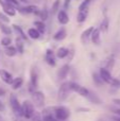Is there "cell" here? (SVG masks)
<instances>
[{
    "instance_id": "obj_30",
    "label": "cell",
    "mask_w": 120,
    "mask_h": 121,
    "mask_svg": "<svg viewBox=\"0 0 120 121\" xmlns=\"http://www.w3.org/2000/svg\"><path fill=\"white\" fill-rule=\"evenodd\" d=\"M38 17L40 18V20H42V21H46L47 19H48V17H49V11L47 10V8H44L43 10H40Z\"/></svg>"
},
{
    "instance_id": "obj_35",
    "label": "cell",
    "mask_w": 120,
    "mask_h": 121,
    "mask_svg": "<svg viewBox=\"0 0 120 121\" xmlns=\"http://www.w3.org/2000/svg\"><path fill=\"white\" fill-rule=\"evenodd\" d=\"M11 44H12V39H11V37L5 36V37L1 38V45L3 47H8V46H10Z\"/></svg>"
},
{
    "instance_id": "obj_34",
    "label": "cell",
    "mask_w": 120,
    "mask_h": 121,
    "mask_svg": "<svg viewBox=\"0 0 120 121\" xmlns=\"http://www.w3.org/2000/svg\"><path fill=\"white\" fill-rule=\"evenodd\" d=\"M31 121H43V116H42V113H39V112H34L33 116L31 117Z\"/></svg>"
},
{
    "instance_id": "obj_7",
    "label": "cell",
    "mask_w": 120,
    "mask_h": 121,
    "mask_svg": "<svg viewBox=\"0 0 120 121\" xmlns=\"http://www.w3.org/2000/svg\"><path fill=\"white\" fill-rule=\"evenodd\" d=\"M70 88H71V91H74L76 94H78L79 96L84 97V98H86V97L88 96L89 91H90V90L87 89L86 87H84V86L80 85V84H78V83H74V82H70Z\"/></svg>"
},
{
    "instance_id": "obj_18",
    "label": "cell",
    "mask_w": 120,
    "mask_h": 121,
    "mask_svg": "<svg viewBox=\"0 0 120 121\" xmlns=\"http://www.w3.org/2000/svg\"><path fill=\"white\" fill-rule=\"evenodd\" d=\"M12 28H13V31L18 35L17 37L21 38L22 40H27L28 42V35H26V33L23 32V30L21 29V27H19V26H17V25H13Z\"/></svg>"
},
{
    "instance_id": "obj_12",
    "label": "cell",
    "mask_w": 120,
    "mask_h": 121,
    "mask_svg": "<svg viewBox=\"0 0 120 121\" xmlns=\"http://www.w3.org/2000/svg\"><path fill=\"white\" fill-rule=\"evenodd\" d=\"M0 79L8 85H11V83L13 82L14 78H13L12 73H10L9 71L4 70V69H0Z\"/></svg>"
},
{
    "instance_id": "obj_13",
    "label": "cell",
    "mask_w": 120,
    "mask_h": 121,
    "mask_svg": "<svg viewBox=\"0 0 120 121\" xmlns=\"http://www.w3.org/2000/svg\"><path fill=\"white\" fill-rule=\"evenodd\" d=\"M94 29H95V27H89L82 32V34H81V43H82L83 45L87 44L88 40L90 39V35H91V33H93Z\"/></svg>"
},
{
    "instance_id": "obj_2",
    "label": "cell",
    "mask_w": 120,
    "mask_h": 121,
    "mask_svg": "<svg viewBox=\"0 0 120 121\" xmlns=\"http://www.w3.org/2000/svg\"><path fill=\"white\" fill-rule=\"evenodd\" d=\"M70 92H71V88H70V82H64L61 84L59 90H57V101L60 103L64 102L68 99Z\"/></svg>"
},
{
    "instance_id": "obj_25",
    "label": "cell",
    "mask_w": 120,
    "mask_h": 121,
    "mask_svg": "<svg viewBox=\"0 0 120 121\" xmlns=\"http://www.w3.org/2000/svg\"><path fill=\"white\" fill-rule=\"evenodd\" d=\"M15 48H16L17 52L22 54L23 53V49H25V44H23V40L19 37H16L15 39Z\"/></svg>"
},
{
    "instance_id": "obj_5",
    "label": "cell",
    "mask_w": 120,
    "mask_h": 121,
    "mask_svg": "<svg viewBox=\"0 0 120 121\" xmlns=\"http://www.w3.org/2000/svg\"><path fill=\"white\" fill-rule=\"evenodd\" d=\"M10 105L12 112L14 113V116H18V117H22L21 116V103H19L18 98L16 97L15 94L10 95Z\"/></svg>"
},
{
    "instance_id": "obj_17",
    "label": "cell",
    "mask_w": 120,
    "mask_h": 121,
    "mask_svg": "<svg viewBox=\"0 0 120 121\" xmlns=\"http://www.w3.org/2000/svg\"><path fill=\"white\" fill-rule=\"evenodd\" d=\"M115 65V56L114 55H110V56H107L105 60H104L103 62V68L107 69L108 71H111V69H113V67H114Z\"/></svg>"
},
{
    "instance_id": "obj_27",
    "label": "cell",
    "mask_w": 120,
    "mask_h": 121,
    "mask_svg": "<svg viewBox=\"0 0 120 121\" xmlns=\"http://www.w3.org/2000/svg\"><path fill=\"white\" fill-rule=\"evenodd\" d=\"M108 27H110V19H108V17H104L102 22L100 23L99 30L101 32H103V33H105V32L108 31Z\"/></svg>"
},
{
    "instance_id": "obj_6",
    "label": "cell",
    "mask_w": 120,
    "mask_h": 121,
    "mask_svg": "<svg viewBox=\"0 0 120 121\" xmlns=\"http://www.w3.org/2000/svg\"><path fill=\"white\" fill-rule=\"evenodd\" d=\"M38 86V73L36 68H32L30 71V82H29V91L33 92Z\"/></svg>"
},
{
    "instance_id": "obj_29",
    "label": "cell",
    "mask_w": 120,
    "mask_h": 121,
    "mask_svg": "<svg viewBox=\"0 0 120 121\" xmlns=\"http://www.w3.org/2000/svg\"><path fill=\"white\" fill-rule=\"evenodd\" d=\"M93 81H94V83H95L97 86H102L104 84L103 80L101 79L99 72H94L93 73Z\"/></svg>"
},
{
    "instance_id": "obj_44",
    "label": "cell",
    "mask_w": 120,
    "mask_h": 121,
    "mask_svg": "<svg viewBox=\"0 0 120 121\" xmlns=\"http://www.w3.org/2000/svg\"><path fill=\"white\" fill-rule=\"evenodd\" d=\"M114 121H120V116H117V117H114L113 118Z\"/></svg>"
},
{
    "instance_id": "obj_28",
    "label": "cell",
    "mask_w": 120,
    "mask_h": 121,
    "mask_svg": "<svg viewBox=\"0 0 120 121\" xmlns=\"http://www.w3.org/2000/svg\"><path fill=\"white\" fill-rule=\"evenodd\" d=\"M0 30H1V32L4 35H11L13 32L12 28L8 23H4V22H0Z\"/></svg>"
},
{
    "instance_id": "obj_37",
    "label": "cell",
    "mask_w": 120,
    "mask_h": 121,
    "mask_svg": "<svg viewBox=\"0 0 120 121\" xmlns=\"http://www.w3.org/2000/svg\"><path fill=\"white\" fill-rule=\"evenodd\" d=\"M0 21L4 22V23H9L10 22V18H9V16H6L4 13L0 12Z\"/></svg>"
},
{
    "instance_id": "obj_1",
    "label": "cell",
    "mask_w": 120,
    "mask_h": 121,
    "mask_svg": "<svg viewBox=\"0 0 120 121\" xmlns=\"http://www.w3.org/2000/svg\"><path fill=\"white\" fill-rule=\"evenodd\" d=\"M70 109L64 105H57L53 106V116L59 121H66L70 117Z\"/></svg>"
},
{
    "instance_id": "obj_38",
    "label": "cell",
    "mask_w": 120,
    "mask_h": 121,
    "mask_svg": "<svg viewBox=\"0 0 120 121\" xmlns=\"http://www.w3.org/2000/svg\"><path fill=\"white\" fill-rule=\"evenodd\" d=\"M71 1L72 0H64V10H67V9L69 8Z\"/></svg>"
},
{
    "instance_id": "obj_15",
    "label": "cell",
    "mask_w": 120,
    "mask_h": 121,
    "mask_svg": "<svg viewBox=\"0 0 120 121\" xmlns=\"http://www.w3.org/2000/svg\"><path fill=\"white\" fill-rule=\"evenodd\" d=\"M90 40L93 42V44L95 45H100L101 43V31L99 30V28H95L90 35Z\"/></svg>"
},
{
    "instance_id": "obj_42",
    "label": "cell",
    "mask_w": 120,
    "mask_h": 121,
    "mask_svg": "<svg viewBox=\"0 0 120 121\" xmlns=\"http://www.w3.org/2000/svg\"><path fill=\"white\" fill-rule=\"evenodd\" d=\"M4 109H5V107H4L3 103L0 101V112H4Z\"/></svg>"
},
{
    "instance_id": "obj_40",
    "label": "cell",
    "mask_w": 120,
    "mask_h": 121,
    "mask_svg": "<svg viewBox=\"0 0 120 121\" xmlns=\"http://www.w3.org/2000/svg\"><path fill=\"white\" fill-rule=\"evenodd\" d=\"M112 112L117 116H120V107H116V108H113Z\"/></svg>"
},
{
    "instance_id": "obj_4",
    "label": "cell",
    "mask_w": 120,
    "mask_h": 121,
    "mask_svg": "<svg viewBox=\"0 0 120 121\" xmlns=\"http://www.w3.org/2000/svg\"><path fill=\"white\" fill-rule=\"evenodd\" d=\"M32 103L37 108H44L45 107V95L40 90H34L31 92Z\"/></svg>"
},
{
    "instance_id": "obj_3",
    "label": "cell",
    "mask_w": 120,
    "mask_h": 121,
    "mask_svg": "<svg viewBox=\"0 0 120 121\" xmlns=\"http://www.w3.org/2000/svg\"><path fill=\"white\" fill-rule=\"evenodd\" d=\"M34 112H35V106L33 105V103L30 102L28 100H25L21 103V116L26 119L30 120L31 117L33 116Z\"/></svg>"
},
{
    "instance_id": "obj_20",
    "label": "cell",
    "mask_w": 120,
    "mask_h": 121,
    "mask_svg": "<svg viewBox=\"0 0 120 121\" xmlns=\"http://www.w3.org/2000/svg\"><path fill=\"white\" fill-rule=\"evenodd\" d=\"M86 99H88L89 102L94 103V104H97V105L101 104V99L98 97L97 94H95V92H93V91H89V94H88V96L86 97Z\"/></svg>"
},
{
    "instance_id": "obj_33",
    "label": "cell",
    "mask_w": 120,
    "mask_h": 121,
    "mask_svg": "<svg viewBox=\"0 0 120 121\" xmlns=\"http://www.w3.org/2000/svg\"><path fill=\"white\" fill-rule=\"evenodd\" d=\"M73 56H74V46L73 45H70V47L68 48V54H67L68 62H71Z\"/></svg>"
},
{
    "instance_id": "obj_43",
    "label": "cell",
    "mask_w": 120,
    "mask_h": 121,
    "mask_svg": "<svg viewBox=\"0 0 120 121\" xmlns=\"http://www.w3.org/2000/svg\"><path fill=\"white\" fill-rule=\"evenodd\" d=\"M5 95V90L3 88H0V96H4Z\"/></svg>"
},
{
    "instance_id": "obj_47",
    "label": "cell",
    "mask_w": 120,
    "mask_h": 121,
    "mask_svg": "<svg viewBox=\"0 0 120 121\" xmlns=\"http://www.w3.org/2000/svg\"><path fill=\"white\" fill-rule=\"evenodd\" d=\"M77 1H78V0H77Z\"/></svg>"
},
{
    "instance_id": "obj_22",
    "label": "cell",
    "mask_w": 120,
    "mask_h": 121,
    "mask_svg": "<svg viewBox=\"0 0 120 121\" xmlns=\"http://www.w3.org/2000/svg\"><path fill=\"white\" fill-rule=\"evenodd\" d=\"M87 17H88V10L79 11L78 15H77V21H78L79 23H83L84 21H86Z\"/></svg>"
},
{
    "instance_id": "obj_9",
    "label": "cell",
    "mask_w": 120,
    "mask_h": 121,
    "mask_svg": "<svg viewBox=\"0 0 120 121\" xmlns=\"http://www.w3.org/2000/svg\"><path fill=\"white\" fill-rule=\"evenodd\" d=\"M0 5H1L2 10H3V13L6 15V16H15V14H16V9L13 8L11 4H9L6 1H4V0H0Z\"/></svg>"
},
{
    "instance_id": "obj_26",
    "label": "cell",
    "mask_w": 120,
    "mask_h": 121,
    "mask_svg": "<svg viewBox=\"0 0 120 121\" xmlns=\"http://www.w3.org/2000/svg\"><path fill=\"white\" fill-rule=\"evenodd\" d=\"M4 53H5V55H8L9 57H13V56H15V55H16L18 52H17L15 46L10 45V46H8V47H5V48H4Z\"/></svg>"
},
{
    "instance_id": "obj_31",
    "label": "cell",
    "mask_w": 120,
    "mask_h": 121,
    "mask_svg": "<svg viewBox=\"0 0 120 121\" xmlns=\"http://www.w3.org/2000/svg\"><path fill=\"white\" fill-rule=\"evenodd\" d=\"M60 5H61V0H55L54 2L52 3V6H51V14H55L60 11Z\"/></svg>"
},
{
    "instance_id": "obj_45",
    "label": "cell",
    "mask_w": 120,
    "mask_h": 121,
    "mask_svg": "<svg viewBox=\"0 0 120 121\" xmlns=\"http://www.w3.org/2000/svg\"><path fill=\"white\" fill-rule=\"evenodd\" d=\"M19 2H23L25 3V2H28V0H19Z\"/></svg>"
},
{
    "instance_id": "obj_32",
    "label": "cell",
    "mask_w": 120,
    "mask_h": 121,
    "mask_svg": "<svg viewBox=\"0 0 120 121\" xmlns=\"http://www.w3.org/2000/svg\"><path fill=\"white\" fill-rule=\"evenodd\" d=\"M91 1H93V0H84V1H83L82 3L79 5V11H86V10H88L89 4L91 3Z\"/></svg>"
},
{
    "instance_id": "obj_46",
    "label": "cell",
    "mask_w": 120,
    "mask_h": 121,
    "mask_svg": "<svg viewBox=\"0 0 120 121\" xmlns=\"http://www.w3.org/2000/svg\"><path fill=\"white\" fill-rule=\"evenodd\" d=\"M98 121H103V120H98Z\"/></svg>"
},
{
    "instance_id": "obj_16",
    "label": "cell",
    "mask_w": 120,
    "mask_h": 121,
    "mask_svg": "<svg viewBox=\"0 0 120 121\" xmlns=\"http://www.w3.org/2000/svg\"><path fill=\"white\" fill-rule=\"evenodd\" d=\"M66 36H67V31L64 27H62L61 29L55 32V34L53 35V39L56 40V42H62L66 38Z\"/></svg>"
},
{
    "instance_id": "obj_36",
    "label": "cell",
    "mask_w": 120,
    "mask_h": 121,
    "mask_svg": "<svg viewBox=\"0 0 120 121\" xmlns=\"http://www.w3.org/2000/svg\"><path fill=\"white\" fill-rule=\"evenodd\" d=\"M4 1H6L9 4H11V5L15 9H18L19 6H20V2H19V0H4Z\"/></svg>"
},
{
    "instance_id": "obj_24",
    "label": "cell",
    "mask_w": 120,
    "mask_h": 121,
    "mask_svg": "<svg viewBox=\"0 0 120 121\" xmlns=\"http://www.w3.org/2000/svg\"><path fill=\"white\" fill-rule=\"evenodd\" d=\"M40 35H42V34H40L35 28H30V29L28 30V37H30L31 39H34V40L38 39V38L40 37Z\"/></svg>"
},
{
    "instance_id": "obj_21",
    "label": "cell",
    "mask_w": 120,
    "mask_h": 121,
    "mask_svg": "<svg viewBox=\"0 0 120 121\" xmlns=\"http://www.w3.org/2000/svg\"><path fill=\"white\" fill-rule=\"evenodd\" d=\"M33 23H34V26H35V29L37 30L40 34H45V33H46V25H45V21L35 20Z\"/></svg>"
},
{
    "instance_id": "obj_39",
    "label": "cell",
    "mask_w": 120,
    "mask_h": 121,
    "mask_svg": "<svg viewBox=\"0 0 120 121\" xmlns=\"http://www.w3.org/2000/svg\"><path fill=\"white\" fill-rule=\"evenodd\" d=\"M13 121H29V120L26 119V118H23V117H18V116H14V118H13Z\"/></svg>"
},
{
    "instance_id": "obj_10",
    "label": "cell",
    "mask_w": 120,
    "mask_h": 121,
    "mask_svg": "<svg viewBox=\"0 0 120 121\" xmlns=\"http://www.w3.org/2000/svg\"><path fill=\"white\" fill-rule=\"evenodd\" d=\"M55 53L53 52V50L51 49H47L46 52H45V60L49 66L54 67L56 65V60H55Z\"/></svg>"
},
{
    "instance_id": "obj_23",
    "label": "cell",
    "mask_w": 120,
    "mask_h": 121,
    "mask_svg": "<svg viewBox=\"0 0 120 121\" xmlns=\"http://www.w3.org/2000/svg\"><path fill=\"white\" fill-rule=\"evenodd\" d=\"M67 54H68V48H66V47H60L56 50V52H55V56L57 59H65V57H67Z\"/></svg>"
},
{
    "instance_id": "obj_14",
    "label": "cell",
    "mask_w": 120,
    "mask_h": 121,
    "mask_svg": "<svg viewBox=\"0 0 120 121\" xmlns=\"http://www.w3.org/2000/svg\"><path fill=\"white\" fill-rule=\"evenodd\" d=\"M57 21L63 26L67 25L69 22V16H68L67 12L65 10H60L57 12Z\"/></svg>"
},
{
    "instance_id": "obj_41",
    "label": "cell",
    "mask_w": 120,
    "mask_h": 121,
    "mask_svg": "<svg viewBox=\"0 0 120 121\" xmlns=\"http://www.w3.org/2000/svg\"><path fill=\"white\" fill-rule=\"evenodd\" d=\"M113 103L117 106H120V99L119 98H116V99H113Z\"/></svg>"
},
{
    "instance_id": "obj_19",
    "label": "cell",
    "mask_w": 120,
    "mask_h": 121,
    "mask_svg": "<svg viewBox=\"0 0 120 121\" xmlns=\"http://www.w3.org/2000/svg\"><path fill=\"white\" fill-rule=\"evenodd\" d=\"M23 85V79L21 77H18V78H14L13 82L11 83V87H12L13 90H17Z\"/></svg>"
},
{
    "instance_id": "obj_8",
    "label": "cell",
    "mask_w": 120,
    "mask_h": 121,
    "mask_svg": "<svg viewBox=\"0 0 120 121\" xmlns=\"http://www.w3.org/2000/svg\"><path fill=\"white\" fill-rule=\"evenodd\" d=\"M18 12L21 13L23 15H28V14H34V15H39L40 10L38 9L37 5H34V4H29V5L26 6H19L18 8Z\"/></svg>"
},
{
    "instance_id": "obj_11",
    "label": "cell",
    "mask_w": 120,
    "mask_h": 121,
    "mask_svg": "<svg viewBox=\"0 0 120 121\" xmlns=\"http://www.w3.org/2000/svg\"><path fill=\"white\" fill-rule=\"evenodd\" d=\"M70 72V66L69 64H65L61 67V68L57 70V78L59 80H65L68 77Z\"/></svg>"
}]
</instances>
